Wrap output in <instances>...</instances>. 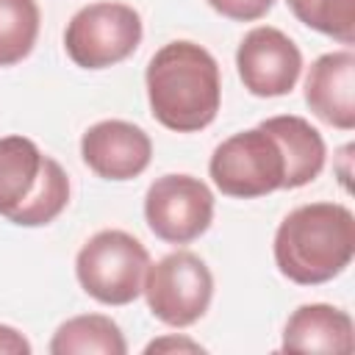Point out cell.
Wrapping results in <instances>:
<instances>
[{"label": "cell", "mask_w": 355, "mask_h": 355, "mask_svg": "<svg viewBox=\"0 0 355 355\" xmlns=\"http://www.w3.org/2000/svg\"><path fill=\"white\" fill-rule=\"evenodd\" d=\"M0 352H31V344L8 324H0Z\"/></svg>", "instance_id": "ac0fdd59"}, {"label": "cell", "mask_w": 355, "mask_h": 355, "mask_svg": "<svg viewBox=\"0 0 355 355\" xmlns=\"http://www.w3.org/2000/svg\"><path fill=\"white\" fill-rule=\"evenodd\" d=\"M39 6L36 0H0V67L19 64L36 44Z\"/></svg>", "instance_id": "9a60e30c"}, {"label": "cell", "mask_w": 355, "mask_h": 355, "mask_svg": "<svg viewBox=\"0 0 355 355\" xmlns=\"http://www.w3.org/2000/svg\"><path fill=\"white\" fill-rule=\"evenodd\" d=\"M355 347L352 316L324 302L300 305L283 327V352H333L349 355Z\"/></svg>", "instance_id": "7c38bea8"}, {"label": "cell", "mask_w": 355, "mask_h": 355, "mask_svg": "<svg viewBox=\"0 0 355 355\" xmlns=\"http://www.w3.org/2000/svg\"><path fill=\"white\" fill-rule=\"evenodd\" d=\"M261 128L275 136L283 153V161H286L283 189H300L319 178V172L324 169L327 150H324L322 133L308 119L294 114H280V116L263 119Z\"/></svg>", "instance_id": "4fadbf2b"}, {"label": "cell", "mask_w": 355, "mask_h": 355, "mask_svg": "<svg viewBox=\"0 0 355 355\" xmlns=\"http://www.w3.org/2000/svg\"><path fill=\"white\" fill-rule=\"evenodd\" d=\"M53 355H125L128 344L119 330V324L111 316L103 313H83L67 319L53 341H50Z\"/></svg>", "instance_id": "5bb4252c"}, {"label": "cell", "mask_w": 355, "mask_h": 355, "mask_svg": "<svg viewBox=\"0 0 355 355\" xmlns=\"http://www.w3.org/2000/svg\"><path fill=\"white\" fill-rule=\"evenodd\" d=\"M236 67L250 94L283 97L300 80L302 53L280 28L258 25L241 39L236 50Z\"/></svg>", "instance_id": "9c48e42d"}, {"label": "cell", "mask_w": 355, "mask_h": 355, "mask_svg": "<svg viewBox=\"0 0 355 355\" xmlns=\"http://www.w3.org/2000/svg\"><path fill=\"white\" fill-rule=\"evenodd\" d=\"M355 255V216L341 202L294 208L275 233V263L297 286L338 277Z\"/></svg>", "instance_id": "7a4b0ae2"}, {"label": "cell", "mask_w": 355, "mask_h": 355, "mask_svg": "<svg viewBox=\"0 0 355 355\" xmlns=\"http://www.w3.org/2000/svg\"><path fill=\"white\" fill-rule=\"evenodd\" d=\"M141 44V17L125 3H92L80 8L67 31L64 50L83 69H105L136 53Z\"/></svg>", "instance_id": "52a82bcc"}, {"label": "cell", "mask_w": 355, "mask_h": 355, "mask_svg": "<svg viewBox=\"0 0 355 355\" xmlns=\"http://www.w3.org/2000/svg\"><path fill=\"white\" fill-rule=\"evenodd\" d=\"M150 266L147 247L125 230L94 233L75 258L80 288L103 305H128L144 288Z\"/></svg>", "instance_id": "277c9868"}, {"label": "cell", "mask_w": 355, "mask_h": 355, "mask_svg": "<svg viewBox=\"0 0 355 355\" xmlns=\"http://www.w3.org/2000/svg\"><path fill=\"white\" fill-rule=\"evenodd\" d=\"M147 227L166 244L200 239L214 219V194L194 175L155 178L144 194Z\"/></svg>", "instance_id": "ba28073f"}, {"label": "cell", "mask_w": 355, "mask_h": 355, "mask_svg": "<svg viewBox=\"0 0 355 355\" xmlns=\"http://www.w3.org/2000/svg\"><path fill=\"white\" fill-rule=\"evenodd\" d=\"M291 14L341 44L355 42V0H286Z\"/></svg>", "instance_id": "2e32d148"}, {"label": "cell", "mask_w": 355, "mask_h": 355, "mask_svg": "<svg viewBox=\"0 0 355 355\" xmlns=\"http://www.w3.org/2000/svg\"><path fill=\"white\" fill-rule=\"evenodd\" d=\"M208 172L222 194L252 200L283 189L286 161L275 136L258 125L225 139L214 150Z\"/></svg>", "instance_id": "5b68a950"}, {"label": "cell", "mask_w": 355, "mask_h": 355, "mask_svg": "<svg viewBox=\"0 0 355 355\" xmlns=\"http://www.w3.org/2000/svg\"><path fill=\"white\" fill-rule=\"evenodd\" d=\"M164 349H191V352H200L202 347L200 344H194V341H175V338H164V341H153V344H147V349L144 352H164Z\"/></svg>", "instance_id": "d6986e66"}, {"label": "cell", "mask_w": 355, "mask_h": 355, "mask_svg": "<svg viewBox=\"0 0 355 355\" xmlns=\"http://www.w3.org/2000/svg\"><path fill=\"white\" fill-rule=\"evenodd\" d=\"M141 294L158 322L169 327H189L202 319L211 305L214 275L200 255L178 250L147 266Z\"/></svg>", "instance_id": "8992f818"}, {"label": "cell", "mask_w": 355, "mask_h": 355, "mask_svg": "<svg viewBox=\"0 0 355 355\" xmlns=\"http://www.w3.org/2000/svg\"><path fill=\"white\" fill-rule=\"evenodd\" d=\"M305 103L338 130L355 128V53L336 50L319 55L305 78Z\"/></svg>", "instance_id": "8fae6325"}, {"label": "cell", "mask_w": 355, "mask_h": 355, "mask_svg": "<svg viewBox=\"0 0 355 355\" xmlns=\"http://www.w3.org/2000/svg\"><path fill=\"white\" fill-rule=\"evenodd\" d=\"M208 6L227 17V19H236V22H255L261 19L272 6L275 0H208Z\"/></svg>", "instance_id": "e0dca14e"}, {"label": "cell", "mask_w": 355, "mask_h": 355, "mask_svg": "<svg viewBox=\"0 0 355 355\" xmlns=\"http://www.w3.org/2000/svg\"><path fill=\"white\" fill-rule=\"evenodd\" d=\"M147 100L153 116L175 130L194 133L216 119L222 86L216 58L194 42H169L147 64Z\"/></svg>", "instance_id": "6da1fadb"}, {"label": "cell", "mask_w": 355, "mask_h": 355, "mask_svg": "<svg viewBox=\"0 0 355 355\" xmlns=\"http://www.w3.org/2000/svg\"><path fill=\"white\" fill-rule=\"evenodd\" d=\"M69 202V178L25 136L0 139V216L19 227L50 225Z\"/></svg>", "instance_id": "3957f363"}, {"label": "cell", "mask_w": 355, "mask_h": 355, "mask_svg": "<svg viewBox=\"0 0 355 355\" xmlns=\"http://www.w3.org/2000/svg\"><path fill=\"white\" fill-rule=\"evenodd\" d=\"M83 164L103 180H133L153 158L150 136L125 119H103L80 139Z\"/></svg>", "instance_id": "30bf717a"}]
</instances>
